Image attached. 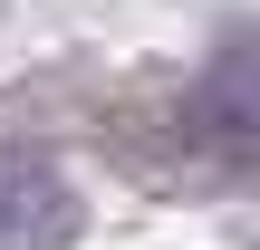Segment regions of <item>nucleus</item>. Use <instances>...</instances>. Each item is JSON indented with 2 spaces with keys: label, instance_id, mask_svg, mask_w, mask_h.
Masks as SVG:
<instances>
[{
  "label": "nucleus",
  "instance_id": "nucleus-1",
  "mask_svg": "<svg viewBox=\"0 0 260 250\" xmlns=\"http://www.w3.org/2000/svg\"><path fill=\"white\" fill-rule=\"evenodd\" d=\"M183 125H193L212 154H251L260 145V48H232V58L203 77V96L183 106Z\"/></svg>",
  "mask_w": 260,
  "mask_h": 250
}]
</instances>
